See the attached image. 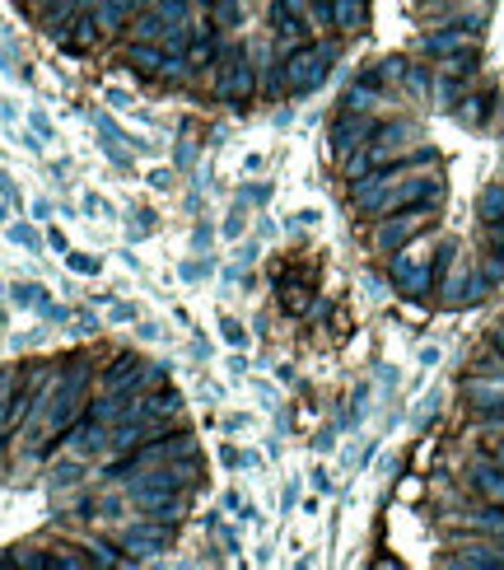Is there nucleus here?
Segmentation results:
<instances>
[{"label": "nucleus", "mask_w": 504, "mask_h": 570, "mask_svg": "<svg viewBox=\"0 0 504 570\" xmlns=\"http://www.w3.org/2000/svg\"><path fill=\"white\" fill-rule=\"evenodd\" d=\"M215 94L224 104H248L257 94V71L248 61V47L243 43H229V52L220 56V80H215Z\"/></svg>", "instance_id": "obj_1"}, {"label": "nucleus", "mask_w": 504, "mask_h": 570, "mask_svg": "<svg viewBox=\"0 0 504 570\" xmlns=\"http://www.w3.org/2000/svg\"><path fill=\"white\" fill-rule=\"evenodd\" d=\"M332 56L336 47H290V66H285V89L290 94H308L318 80L332 71Z\"/></svg>", "instance_id": "obj_2"}, {"label": "nucleus", "mask_w": 504, "mask_h": 570, "mask_svg": "<svg viewBox=\"0 0 504 570\" xmlns=\"http://www.w3.org/2000/svg\"><path fill=\"white\" fill-rule=\"evenodd\" d=\"M271 29H276L281 43H294V47H304V38H308L294 0H271Z\"/></svg>", "instance_id": "obj_3"}, {"label": "nucleus", "mask_w": 504, "mask_h": 570, "mask_svg": "<svg viewBox=\"0 0 504 570\" xmlns=\"http://www.w3.org/2000/svg\"><path fill=\"white\" fill-rule=\"evenodd\" d=\"M425 225H430L425 211H411L407 220H392V225L378 230V248H388V243H402V239H411L416 230H425Z\"/></svg>", "instance_id": "obj_4"}, {"label": "nucleus", "mask_w": 504, "mask_h": 570, "mask_svg": "<svg viewBox=\"0 0 504 570\" xmlns=\"http://www.w3.org/2000/svg\"><path fill=\"white\" fill-rule=\"evenodd\" d=\"M365 19V0H336V24L341 29H360Z\"/></svg>", "instance_id": "obj_5"}, {"label": "nucleus", "mask_w": 504, "mask_h": 570, "mask_svg": "<svg viewBox=\"0 0 504 570\" xmlns=\"http://www.w3.org/2000/svg\"><path fill=\"white\" fill-rule=\"evenodd\" d=\"M14 389H19V370H0V431H5V412H10Z\"/></svg>", "instance_id": "obj_6"}, {"label": "nucleus", "mask_w": 504, "mask_h": 570, "mask_svg": "<svg viewBox=\"0 0 504 570\" xmlns=\"http://www.w3.org/2000/svg\"><path fill=\"white\" fill-rule=\"evenodd\" d=\"M355 136H369V122H341L336 127V150H350Z\"/></svg>", "instance_id": "obj_7"}, {"label": "nucleus", "mask_w": 504, "mask_h": 570, "mask_svg": "<svg viewBox=\"0 0 504 570\" xmlns=\"http://www.w3.org/2000/svg\"><path fill=\"white\" fill-rule=\"evenodd\" d=\"M481 211H486V220H504V188H491L486 201H481Z\"/></svg>", "instance_id": "obj_8"}, {"label": "nucleus", "mask_w": 504, "mask_h": 570, "mask_svg": "<svg viewBox=\"0 0 504 570\" xmlns=\"http://www.w3.org/2000/svg\"><path fill=\"white\" fill-rule=\"evenodd\" d=\"M495 346H500V351H504V332H495Z\"/></svg>", "instance_id": "obj_9"}]
</instances>
